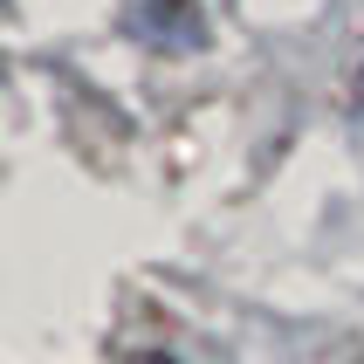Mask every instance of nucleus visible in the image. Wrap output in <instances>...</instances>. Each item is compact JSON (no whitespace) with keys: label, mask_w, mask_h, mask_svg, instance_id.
I'll use <instances>...</instances> for the list:
<instances>
[{"label":"nucleus","mask_w":364,"mask_h":364,"mask_svg":"<svg viewBox=\"0 0 364 364\" xmlns=\"http://www.w3.org/2000/svg\"><path fill=\"white\" fill-rule=\"evenodd\" d=\"M131 28L151 35V41H165V28H172V35L186 41L200 28V7H193V0H131Z\"/></svg>","instance_id":"nucleus-1"},{"label":"nucleus","mask_w":364,"mask_h":364,"mask_svg":"<svg viewBox=\"0 0 364 364\" xmlns=\"http://www.w3.org/2000/svg\"><path fill=\"white\" fill-rule=\"evenodd\" d=\"M131 364H172V358H131Z\"/></svg>","instance_id":"nucleus-2"}]
</instances>
